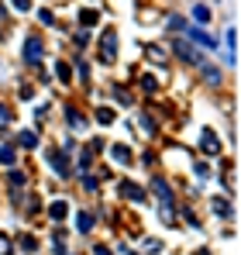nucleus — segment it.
<instances>
[{
    "mask_svg": "<svg viewBox=\"0 0 241 255\" xmlns=\"http://www.w3.org/2000/svg\"><path fill=\"white\" fill-rule=\"evenodd\" d=\"M172 45H176V55H179L183 62H190V66H203V55H200V52H197L190 42H186V38H176Z\"/></svg>",
    "mask_w": 241,
    "mask_h": 255,
    "instance_id": "obj_1",
    "label": "nucleus"
},
{
    "mask_svg": "<svg viewBox=\"0 0 241 255\" xmlns=\"http://www.w3.org/2000/svg\"><path fill=\"white\" fill-rule=\"evenodd\" d=\"M21 55H24V62H28V66H38L41 55H45V45H41V38H24Z\"/></svg>",
    "mask_w": 241,
    "mask_h": 255,
    "instance_id": "obj_2",
    "label": "nucleus"
},
{
    "mask_svg": "<svg viewBox=\"0 0 241 255\" xmlns=\"http://www.w3.org/2000/svg\"><path fill=\"white\" fill-rule=\"evenodd\" d=\"M200 148L207 152V155H217L221 152V138L210 131V128H203V134H200Z\"/></svg>",
    "mask_w": 241,
    "mask_h": 255,
    "instance_id": "obj_3",
    "label": "nucleus"
},
{
    "mask_svg": "<svg viewBox=\"0 0 241 255\" xmlns=\"http://www.w3.org/2000/svg\"><path fill=\"white\" fill-rule=\"evenodd\" d=\"M100 52H104V59H107V62L118 55V31H114V28H107V31H104V48H100Z\"/></svg>",
    "mask_w": 241,
    "mask_h": 255,
    "instance_id": "obj_4",
    "label": "nucleus"
},
{
    "mask_svg": "<svg viewBox=\"0 0 241 255\" xmlns=\"http://www.w3.org/2000/svg\"><path fill=\"white\" fill-rule=\"evenodd\" d=\"M48 166L59 172V176H69V155H66V148L62 152H52L48 155Z\"/></svg>",
    "mask_w": 241,
    "mask_h": 255,
    "instance_id": "obj_5",
    "label": "nucleus"
},
{
    "mask_svg": "<svg viewBox=\"0 0 241 255\" xmlns=\"http://www.w3.org/2000/svg\"><path fill=\"white\" fill-rule=\"evenodd\" d=\"M190 45H203V48H217V38H210L203 28H190Z\"/></svg>",
    "mask_w": 241,
    "mask_h": 255,
    "instance_id": "obj_6",
    "label": "nucleus"
},
{
    "mask_svg": "<svg viewBox=\"0 0 241 255\" xmlns=\"http://www.w3.org/2000/svg\"><path fill=\"white\" fill-rule=\"evenodd\" d=\"M152 190H155V197H159L165 207H172V190H169L165 179H152Z\"/></svg>",
    "mask_w": 241,
    "mask_h": 255,
    "instance_id": "obj_7",
    "label": "nucleus"
},
{
    "mask_svg": "<svg viewBox=\"0 0 241 255\" xmlns=\"http://www.w3.org/2000/svg\"><path fill=\"white\" fill-rule=\"evenodd\" d=\"M111 155H114V162H120V166H127V162H131L127 145H111Z\"/></svg>",
    "mask_w": 241,
    "mask_h": 255,
    "instance_id": "obj_8",
    "label": "nucleus"
},
{
    "mask_svg": "<svg viewBox=\"0 0 241 255\" xmlns=\"http://www.w3.org/2000/svg\"><path fill=\"white\" fill-rule=\"evenodd\" d=\"M17 145H21V148H38V134H35V131H21V134H17Z\"/></svg>",
    "mask_w": 241,
    "mask_h": 255,
    "instance_id": "obj_9",
    "label": "nucleus"
},
{
    "mask_svg": "<svg viewBox=\"0 0 241 255\" xmlns=\"http://www.w3.org/2000/svg\"><path fill=\"white\" fill-rule=\"evenodd\" d=\"M97 121H100L104 128H111L114 121H118V114H114V107H100V111H97Z\"/></svg>",
    "mask_w": 241,
    "mask_h": 255,
    "instance_id": "obj_10",
    "label": "nucleus"
},
{
    "mask_svg": "<svg viewBox=\"0 0 241 255\" xmlns=\"http://www.w3.org/2000/svg\"><path fill=\"white\" fill-rule=\"evenodd\" d=\"M48 214H52V221H62V217L69 214V204H66V200H55V204L48 207Z\"/></svg>",
    "mask_w": 241,
    "mask_h": 255,
    "instance_id": "obj_11",
    "label": "nucleus"
},
{
    "mask_svg": "<svg viewBox=\"0 0 241 255\" xmlns=\"http://www.w3.org/2000/svg\"><path fill=\"white\" fill-rule=\"evenodd\" d=\"M120 197H127V200H145V193H141L134 183H124V186H120Z\"/></svg>",
    "mask_w": 241,
    "mask_h": 255,
    "instance_id": "obj_12",
    "label": "nucleus"
},
{
    "mask_svg": "<svg viewBox=\"0 0 241 255\" xmlns=\"http://www.w3.org/2000/svg\"><path fill=\"white\" fill-rule=\"evenodd\" d=\"M66 118H69V128H86V121H83V114L80 111H76V107H66Z\"/></svg>",
    "mask_w": 241,
    "mask_h": 255,
    "instance_id": "obj_13",
    "label": "nucleus"
},
{
    "mask_svg": "<svg viewBox=\"0 0 241 255\" xmlns=\"http://www.w3.org/2000/svg\"><path fill=\"white\" fill-rule=\"evenodd\" d=\"M193 21H197V24H207V21H210V7H207V3H197V7H193Z\"/></svg>",
    "mask_w": 241,
    "mask_h": 255,
    "instance_id": "obj_14",
    "label": "nucleus"
},
{
    "mask_svg": "<svg viewBox=\"0 0 241 255\" xmlns=\"http://www.w3.org/2000/svg\"><path fill=\"white\" fill-rule=\"evenodd\" d=\"M145 55H148L152 62H159V66H165V52H162L159 45H148V48H145Z\"/></svg>",
    "mask_w": 241,
    "mask_h": 255,
    "instance_id": "obj_15",
    "label": "nucleus"
},
{
    "mask_svg": "<svg viewBox=\"0 0 241 255\" xmlns=\"http://www.w3.org/2000/svg\"><path fill=\"white\" fill-rule=\"evenodd\" d=\"M17 162V152L14 148H0V166H14Z\"/></svg>",
    "mask_w": 241,
    "mask_h": 255,
    "instance_id": "obj_16",
    "label": "nucleus"
},
{
    "mask_svg": "<svg viewBox=\"0 0 241 255\" xmlns=\"http://www.w3.org/2000/svg\"><path fill=\"white\" fill-rule=\"evenodd\" d=\"M80 21L86 24V28H93V24L100 21V14H97V10H80Z\"/></svg>",
    "mask_w": 241,
    "mask_h": 255,
    "instance_id": "obj_17",
    "label": "nucleus"
},
{
    "mask_svg": "<svg viewBox=\"0 0 241 255\" xmlns=\"http://www.w3.org/2000/svg\"><path fill=\"white\" fill-rule=\"evenodd\" d=\"M76 228L80 231H90L93 228V214H76Z\"/></svg>",
    "mask_w": 241,
    "mask_h": 255,
    "instance_id": "obj_18",
    "label": "nucleus"
},
{
    "mask_svg": "<svg viewBox=\"0 0 241 255\" xmlns=\"http://www.w3.org/2000/svg\"><path fill=\"white\" fill-rule=\"evenodd\" d=\"M183 28H190V24H186V17L172 14V17H169V31H183Z\"/></svg>",
    "mask_w": 241,
    "mask_h": 255,
    "instance_id": "obj_19",
    "label": "nucleus"
},
{
    "mask_svg": "<svg viewBox=\"0 0 241 255\" xmlns=\"http://www.w3.org/2000/svg\"><path fill=\"white\" fill-rule=\"evenodd\" d=\"M203 76H207V83H221V69H214L207 62H203Z\"/></svg>",
    "mask_w": 241,
    "mask_h": 255,
    "instance_id": "obj_20",
    "label": "nucleus"
},
{
    "mask_svg": "<svg viewBox=\"0 0 241 255\" xmlns=\"http://www.w3.org/2000/svg\"><path fill=\"white\" fill-rule=\"evenodd\" d=\"M224 42H228V48H231V66H235V45H238V31L231 28V31L224 35Z\"/></svg>",
    "mask_w": 241,
    "mask_h": 255,
    "instance_id": "obj_21",
    "label": "nucleus"
},
{
    "mask_svg": "<svg viewBox=\"0 0 241 255\" xmlns=\"http://www.w3.org/2000/svg\"><path fill=\"white\" fill-rule=\"evenodd\" d=\"M141 90H145V93H155V90H159V80H155V76H141Z\"/></svg>",
    "mask_w": 241,
    "mask_h": 255,
    "instance_id": "obj_22",
    "label": "nucleus"
},
{
    "mask_svg": "<svg viewBox=\"0 0 241 255\" xmlns=\"http://www.w3.org/2000/svg\"><path fill=\"white\" fill-rule=\"evenodd\" d=\"M214 214H221V217H231V207H228V200H214Z\"/></svg>",
    "mask_w": 241,
    "mask_h": 255,
    "instance_id": "obj_23",
    "label": "nucleus"
},
{
    "mask_svg": "<svg viewBox=\"0 0 241 255\" xmlns=\"http://www.w3.org/2000/svg\"><path fill=\"white\" fill-rule=\"evenodd\" d=\"M55 73H59V80H62V83H69V80H73V69H69V62H59V69H55Z\"/></svg>",
    "mask_w": 241,
    "mask_h": 255,
    "instance_id": "obj_24",
    "label": "nucleus"
},
{
    "mask_svg": "<svg viewBox=\"0 0 241 255\" xmlns=\"http://www.w3.org/2000/svg\"><path fill=\"white\" fill-rule=\"evenodd\" d=\"M24 183H28V176H24V172L10 169V186H14V190H17V186H24Z\"/></svg>",
    "mask_w": 241,
    "mask_h": 255,
    "instance_id": "obj_25",
    "label": "nucleus"
},
{
    "mask_svg": "<svg viewBox=\"0 0 241 255\" xmlns=\"http://www.w3.org/2000/svg\"><path fill=\"white\" fill-rule=\"evenodd\" d=\"M10 252H14V245H10V238L0 231V255H10Z\"/></svg>",
    "mask_w": 241,
    "mask_h": 255,
    "instance_id": "obj_26",
    "label": "nucleus"
},
{
    "mask_svg": "<svg viewBox=\"0 0 241 255\" xmlns=\"http://www.w3.org/2000/svg\"><path fill=\"white\" fill-rule=\"evenodd\" d=\"M21 249H24V252H35L38 242H35V238H21Z\"/></svg>",
    "mask_w": 241,
    "mask_h": 255,
    "instance_id": "obj_27",
    "label": "nucleus"
},
{
    "mask_svg": "<svg viewBox=\"0 0 241 255\" xmlns=\"http://www.w3.org/2000/svg\"><path fill=\"white\" fill-rule=\"evenodd\" d=\"M7 125H10V111L0 104V128H7Z\"/></svg>",
    "mask_w": 241,
    "mask_h": 255,
    "instance_id": "obj_28",
    "label": "nucleus"
},
{
    "mask_svg": "<svg viewBox=\"0 0 241 255\" xmlns=\"http://www.w3.org/2000/svg\"><path fill=\"white\" fill-rule=\"evenodd\" d=\"M114 97H118V104H127V100H131V97H127V90H120V86L114 90Z\"/></svg>",
    "mask_w": 241,
    "mask_h": 255,
    "instance_id": "obj_29",
    "label": "nucleus"
},
{
    "mask_svg": "<svg viewBox=\"0 0 241 255\" xmlns=\"http://www.w3.org/2000/svg\"><path fill=\"white\" fill-rule=\"evenodd\" d=\"M83 186L86 190H97V176H83Z\"/></svg>",
    "mask_w": 241,
    "mask_h": 255,
    "instance_id": "obj_30",
    "label": "nucleus"
},
{
    "mask_svg": "<svg viewBox=\"0 0 241 255\" xmlns=\"http://www.w3.org/2000/svg\"><path fill=\"white\" fill-rule=\"evenodd\" d=\"M10 3H14L17 10H31V0H10Z\"/></svg>",
    "mask_w": 241,
    "mask_h": 255,
    "instance_id": "obj_31",
    "label": "nucleus"
},
{
    "mask_svg": "<svg viewBox=\"0 0 241 255\" xmlns=\"http://www.w3.org/2000/svg\"><path fill=\"white\" fill-rule=\"evenodd\" d=\"M197 176H200V179H210V169H207L203 162H197Z\"/></svg>",
    "mask_w": 241,
    "mask_h": 255,
    "instance_id": "obj_32",
    "label": "nucleus"
},
{
    "mask_svg": "<svg viewBox=\"0 0 241 255\" xmlns=\"http://www.w3.org/2000/svg\"><path fill=\"white\" fill-rule=\"evenodd\" d=\"M86 42H90V31H80V35H76V45H80V48H83V45H86Z\"/></svg>",
    "mask_w": 241,
    "mask_h": 255,
    "instance_id": "obj_33",
    "label": "nucleus"
},
{
    "mask_svg": "<svg viewBox=\"0 0 241 255\" xmlns=\"http://www.w3.org/2000/svg\"><path fill=\"white\" fill-rule=\"evenodd\" d=\"M93 255H111V249H107V245H97V249H93Z\"/></svg>",
    "mask_w": 241,
    "mask_h": 255,
    "instance_id": "obj_34",
    "label": "nucleus"
}]
</instances>
